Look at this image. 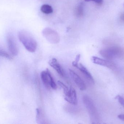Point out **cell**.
<instances>
[{
  "label": "cell",
  "instance_id": "obj_1",
  "mask_svg": "<svg viewBox=\"0 0 124 124\" xmlns=\"http://www.w3.org/2000/svg\"><path fill=\"white\" fill-rule=\"evenodd\" d=\"M18 38L25 49L30 52H34L37 48V42L35 39L27 31H22L18 33Z\"/></svg>",
  "mask_w": 124,
  "mask_h": 124
},
{
  "label": "cell",
  "instance_id": "obj_2",
  "mask_svg": "<svg viewBox=\"0 0 124 124\" xmlns=\"http://www.w3.org/2000/svg\"><path fill=\"white\" fill-rule=\"evenodd\" d=\"M83 100L91 120L92 122H97L98 119V115L92 100L87 95L84 96Z\"/></svg>",
  "mask_w": 124,
  "mask_h": 124
},
{
  "label": "cell",
  "instance_id": "obj_3",
  "mask_svg": "<svg viewBox=\"0 0 124 124\" xmlns=\"http://www.w3.org/2000/svg\"><path fill=\"white\" fill-rule=\"evenodd\" d=\"M41 78L43 83L46 89H50L51 88L54 90L56 89V84L48 69H47L46 70L41 72Z\"/></svg>",
  "mask_w": 124,
  "mask_h": 124
},
{
  "label": "cell",
  "instance_id": "obj_4",
  "mask_svg": "<svg viewBox=\"0 0 124 124\" xmlns=\"http://www.w3.org/2000/svg\"><path fill=\"white\" fill-rule=\"evenodd\" d=\"M100 53L102 57L110 60L119 57L122 54V51L118 47H111L101 50Z\"/></svg>",
  "mask_w": 124,
  "mask_h": 124
},
{
  "label": "cell",
  "instance_id": "obj_5",
  "mask_svg": "<svg viewBox=\"0 0 124 124\" xmlns=\"http://www.w3.org/2000/svg\"><path fill=\"white\" fill-rule=\"evenodd\" d=\"M44 36L46 40L52 44H57L60 41V36L56 31L49 28H45L43 31Z\"/></svg>",
  "mask_w": 124,
  "mask_h": 124
},
{
  "label": "cell",
  "instance_id": "obj_6",
  "mask_svg": "<svg viewBox=\"0 0 124 124\" xmlns=\"http://www.w3.org/2000/svg\"><path fill=\"white\" fill-rule=\"evenodd\" d=\"M92 61L93 63L99 65L105 66L111 69H114L116 68V65L112 61L106 60L99 58L95 56L92 57Z\"/></svg>",
  "mask_w": 124,
  "mask_h": 124
},
{
  "label": "cell",
  "instance_id": "obj_7",
  "mask_svg": "<svg viewBox=\"0 0 124 124\" xmlns=\"http://www.w3.org/2000/svg\"><path fill=\"white\" fill-rule=\"evenodd\" d=\"M69 72L70 75L79 89L81 91L85 90L86 88V84L81 77L71 69H69Z\"/></svg>",
  "mask_w": 124,
  "mask_h": 124
},
{
  "label": "cell",
  "instance_id": "obj_8",
  "mask_svg": "<svg viewBox=\"0 0 124 124\" xmlns=\"http://www.w3.org/2000/svg\"><path fill=\"white\" fill-rule=\"evenodd\" d=\"M7 42L9 52L13 56H16L18 54V49L13 36H8L7 38Z\"/></svg>",
  "mask_w": 124,
  "mask_h": 124
},
{
  "label": "cell",
  "instance_id": "obj_9",
  "mask_svg": "<svg viewBox=\"0 0 124 124\" xmlns=\"http://www.w3.org/2000/svg\"><path fill=\"white\" fill-rule=\"evenodd\" d=\"M65 99L70 104L74 105H77L78 101L76 92L73 88L70 87L68 94L65 96Z\"/></svg>",
  "mask_w": 124,
  "mask_h": 124
},
{
  "label": "cell",
  "instance_id": "obj_10",
  "mask_svg": "<svg viewBox=\"0 0 124 124\" xmlns=\"http://www.w3.org/2000/svg\"><path fill=\"white\" fill-rule=\"evenodd\" d=\"M49 64L56 70L60 75L62 77H65V74L64 70L57 59L56 58L52 59L49 62Z\"/></svg>",
  "mask_w": 124,
  "mask_h": 124
},
{
  "label": "cell",
  "instance_id": "obj_11",
  "mask_svg": "<svg viewBox=\"0 0 124 124\" xmlns=\"http://www.w3.org/2000/svg\"><path fill=\"white\" fill-rule=\"evenodd\" d=\"M77 68L83 74V75L86 77L87 80H89L93 84L94 83V80L92 76L87 69L81 63L79 64Z\"/></svg>",
  "mask_w": 124,
  "mask_h": 124
},
{
  "label": "cell",
  "instance_id": "obj_12",
  "mask_svg": "<svg viewBox=\"0 0 124 124\" xmlns=\"http://www.w3.org/2000/svg\"><path fill=\"white\" fill-rule=\"evenodd\" d=\"M75 15L77 17H81L84 14V4L81 3L77 6L75 11Z\"/></svg>",
  "mask_w": 124,
  "mask_h": 124
},
{
  "label": "cell",
  "instance_id": "obj_13",
  "mask_svg": "<svg viewBox=\"0 0 124 124\" xmlns=\"http://www.w3.org/2000/svg\"><path fill=\"white\" fill-rule=\"evenodd\" d=\"M41 11L45 14H50L53 12V9L51 6L47 4H44L41 6Z\"/></svg>",
  "mask_w": 124,
  "mask_h": 124
},
{
  "label": "cell",
  "instance_id": "obj_14",
  "mask_svg": "<svg viewBox=\"0 0 124 124\" xmlns=\"http://www.w3.org/2000/svg\"><path fill=\"white\" fill-rule=\"evenodd\" d=\"M0 56L10 60H11L13 59V58L9 53L7 52L6 51H4L3 50L0 49Z\"/></svg>",
  "mask_w": 124,
  "mask_h": 124
},
{
  "label": "cell",
  "instance_id": "obj_15",
  "mask_svg": "<svg viewBox=\"0 0 124 124\" xmlns=\"http://www.w3.org/2000/svg\"><path fill=\"white\" fill-rule=\"evenodd\" d=\"M58 84L62 89L65 95V96L67 95L68 94L69 92V89L68 87L65 84H64L63 82L60 81H58Z\"/></svg>",
  "mask_w": 124,
  "mask_h": 124
},
{
  "label": "cell",
  "instance_id": "obj_16",
  "mask_svg": "<svg viewBox=\"0 0 124 124\" xmlns=\"http://www.w3.org/2000/svg\"><path fill=\"white\" fill-rule=\"evenodd\" d=\"M36 111V121L39 123H40V122H41L42 118H43V114L41 109L40 108H37Z\"/></svg>",
  "mask_w": 124,
  "mask_h": 124
},
{
  "label": "cell",
  "instance_id": "obj_17",
  "mask_svg": "<svg viewBox=\"0 0 124 124\" xmlns=\"http://www.w3.org/2000/svg\"><path fill=\"white\" fill-rule=\"evenodd\" d=\"M80 57H81V55L80 54L77 55L75 60L72 62V65L73 66L77 68L78 66V62L80 59Z\"/></svg>",
  "mask_w": 124,
  "mask_h": 124
},
{
  "label": "cell",
  "instance_id": "obj_18",
  "mask_svg": "<svg viewBox=\"0 0 124 124\" xmlns=\"http://www.w3.org/2000/svg\"><path fill=\"white\" fill-rule=\"evenodd\" d=\"M118 100L119 102L121 105L124 107V98L119 95H117L116 98Z\"/></svg>",
  "mask_w": 124,
  "mask_h": 124
},
{
  "label": "cell",
  "instance_id": "obj_19",
  "mask_svg": "<svg viewBox=\"0 0 124 124\" xmlns=\"http://www.w3.org/2000/svg\"><path fill=\"white\" fill-rule=\"evenodd\" d=\"M86 2H89V1H94L96 3L99 5H101L103 3V0H84Z\"/></svg>",
  "mask_w": 124,
  "mask_h": 124
},
{
  "label": "cell",
  "instance_id": "obj_20",
  "mask_svg": "<svg viewBox=\"0 0 124 124\" xmlns=\"http://www.w3.org/2000/svg\"><path fill=\"white\" fill-rule=\"evenodd\" d=\"M118 118L119 119L124 121V114H120V115H118Z\"/></svg>",
  "mask_w": 124,
  "mask_h": 124
},
{
  "label": "cell",
  "instance_id": "obj_21",
  "mask_svg": "<svg viewBox=\"0 0 124 124\" xmlns=\"http://www.w3.org/2000/svg\"><path fill=\"white\" fill-rule=\"evenodd\" d=\"M121 19L124 22V12L121 15Z\"/></svg>",
  "mask_w": 124,
  "mask_h": 124
}]
</instances>
